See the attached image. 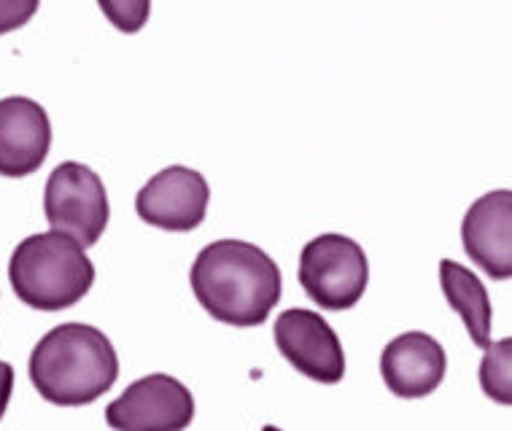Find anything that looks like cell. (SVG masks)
<instances>
[{"instance_id":"30bf717a","label":"cell","mask_w":512,"mask_h":431,"mask_svg":"<svg viewBox=\"0 0 512 431\" xmlns=\"http://www.w3.org/2000/svg\"><path fill=\"white\" fill-rule=\"evenodd\" d=\"M52 149V122L36 100L11 95L0 100V176H33Z\"/></svg>"},{"instance_id":"5b68a950","label":"cell","mask_w":512,"mask_h":431,"mask_svg":"<svg viewBox=\"0 0 512 431\" xmlns=\"http://www.w3.org/2000/svg\"><path fill=\"white\" fill-rule=\"evenodd\" d=\"M44 213L52 232L95 246L111 219V203L103 178L81 162H62L44 189Z\"/></svg>"},{"instance_id":"277c9868","label":"cell","mask_w":512,"mask_h":431,"mask_svg":"<svg viewBox=\"0 0 512 431\" xmlns=\"http://www.w3.org/2000/svg\"><path fill=\"white\" fill-rule=\"evenodd\" d=\"M297 275L318 308L351 310L370 283V259L354 238L327 232L305 243Z\"/></svg>"},{"instance_id":"3957f363","label":"cell","mask_w":512,"mask_h":431,"mask_svg":"<svg viewBox=\"0 0 512 431\" xmlns=\"http://www.w3.org/2000/svg\"><path fill=\"white\" fill-rule=\"evenodd\" d=\"M9 281L27 308L54 313L87 297L95 283V264L79 240L62 232H38L14 248Z\"/></svg>"},{"instance_id":"2e32d148","label":"cell","mask_w":512,"mask_h":431,"mask_svg":"<svg viewBox=\"0 0 512 431\" xmlns=\"http://www.w3.org/2000/svg\"><path fill=\"white\" fill-rule=\"evenodd\" d=\"M11 394H14V367L9 361H0V421L9 410Z\"/></svg>"},{"instance_id":"8992f818","label":"cell","mask_w":512,"mask_h":431,"mask_svg":"<svg viewBox=\"0 0 512 431\" xmlns=\"http://www.w3.org/2000/svg\"><path fill=\"white\" fill-rule=\"evenodd\" d=\"M192 421L195 396L165 372L135 380L106 407V423L114 431H186Z\"/></svg>"},{"instance_id":"52a82bcc","label":"cell","mask_w":512,"mask_h":431,"mask_svg":"<svg viewBox=\"0 0 512 431\" xmlns=\"http://www.w3.org/2000/svg\"><path fill=\"white\" fill-rule=\"evenodd\" d=\"M275 345L294 370L316 383H340L345 375V351L327 318L313 310L289 308L275 321Z\"/></svg>"},{"instance_id":"8fae6325","label":"cell","mask_w":512,"mask_h":431,"mask_svg":"<svg viewBox=\"0 0 512 431\" xmlns=\"http://www.w3.org/2000/svg\"><path fill=\"white\" fill-rule=\"evenodd\" d=\"M448 356L432 335L405 332L394 337L380 353V375L399 399H424L445 380Z\"/></svg>"},{"instance_id":"5bb4252c","label":"cell","mask_w":512,"mask_h":431,"mask_svg":"<svg viewBox=\"0 0 512 431\" xmlns=\"http://www.w3.org/2000/svg\"><path fill=\"white\" fill-rule=\"evenodd\" d=\"M100 11L122 33H138L149 22V0H100Z\"/></svg>"},{"instance_id":"4fadbf2b","label":"cell","mask_w":512,"mask_h":431,"mask_svg":"<svg viewBox=\"0 0 512 431\" xmlns=\"http://www.w3.org/2000/svg\"><path fill=\"white\" fill-rule=\"evenodd\" d=\"M477 380L491 402L512 407V337L488 345L477 367Z\"/></svg>"},{"instance_id":"ba28073f","label":"cell","mask_w":512,"mask_h":431,"mask_svg":"<svg viewBox=\"0 0 512 431\" xmlns=\"http://www.w3.org/2000/svg\"><path fill=\"white\" fill-rule=\"evenodd\" d=\"M208 203L211 186L203 173L184 165H170L146 181L135 197V213L149 227L165 232H192L203 224Z\"/></svg>"},{"instance_id":"7c38bea8","label":"cell","mask_w":512,"mask_h":431,"mask_svg":"<svg viewBox=\"0 0 512 431\" xmlns=\"http://www.w3.org/2000/svg\"><path fill=\"white\" fill-rule=\"evenodd\" d=\"M440 286L445 300L456 313L461 316L467 326L469 337L477 348L486 351L491 340V329H494V308H491V297H488L486 283L480 281L469 267L453 262V259H442L440 262Z\"/></svg>"},{"instance_id":"9c48e42d","label":"cell","mask_w":512,"mask_h":431,"mask_svg":"<svg viewBox=\"0 0 512 431\" xmlns=\"http://www.w3.org/2000/svg\"><path fill=\"white\" fill-rule=\"evenodd\" d=\"M461 246L494 281L512 278V189L477 197L461 221Z\"/></svg>"},{"instance_id":"e0dca14e","label":"cell","mask_w":512,"mask_h":431,"mask_svg":"<svg viewBox=\"0 0 512 431\" xmlns=\"http://www.w3.org/2000/svg\"><path fill=\"white\" fill-rule=\"evenodd\" d=\"M262 431H283V429H278V426H262Z\"/></svg>"},{"instance_id":"9a60e30c","label":"cell","mask_w":512,"mask_h":431,"mask_svg":"<svg viewBox=\"0 0 512 431\" xmlns=\"http://www.w3.org/2000/svg\"><path fill=\"white\" fill-rule=\"evenodd\" d=\"M38 11V0H0V36L25 27Z\"/></svg>"},{"instance_id":"6da1fadb","label":"cell","mask_w":512,"mask_h":431,"mask_svg":"<svg viewBox=\"0 0 512 431\" xmlns=\"http://www.w3.org/2000/svg\"><path fill=\"white\" fill-rule=\"evenodd\" d=\"M189 283L205 313L227 326L265 324L283 291L270 254L235 238L208 243L192 262Z\"/></svg>"},{"instance_id":"7a4b0ae2","label":"cell","mask_w":512,"mask_h":431,"mask_svg":"<svg viewBox=\"0 0 512 431\" xmlns=\"http://www.w3.org/2000/svg\"><path fill=\"white\" fill-rule=\"evenodd\" d=\"M30 380L49 405L84 407L119 378V356L98 326L60 324L30 353Z\"/></svg>"}]
</instances>
